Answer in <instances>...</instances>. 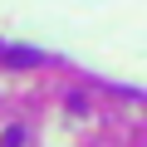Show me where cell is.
Here are the masks:
<instances>
[{
    "instance_id": "obj_2",
    "label": "cell",
    "mask_w": 147,
    "mask_h": 147,
    "mask_svg": "<svg viewBox=\"0 0 147 147\" xmlns=\"http://www.w3.org/2000/svg\"><path fill=\"white\" fill-rule=\"evenodd\" d=\"M20 142H25V132H20V127H10L5 137H0V147H20Z\"/></svg>"
},
{
    "instance_id": "obj_1",
    "label": "cell",
    "mask_w": 147,
    "mask_h": 147,
    "mask_svg": "<svg viewBox=\"0 0 147 147\" xmlns=\"http://www.w3.org/2000/svg\"><path fill=\"white\" fill-rule=\"evenodd\" d=\"M0 64H10V69H34V64H44V54L30 49V44H0Z\"/></svg>"
}]
</instances>
